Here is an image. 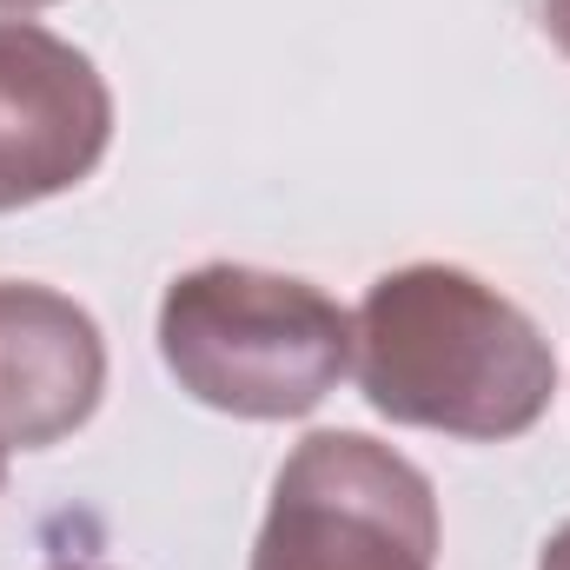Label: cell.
<instances>
[{
	"label": "cell",
	"instance_id": "1",
	"mask_svg": "<svg viewBox=\"0 0 570 570\" xmlns=\"http://www.w3.org/2000/svg\"><path fill=\"white\" fill-rule=\"evenodd\" d=\"M352 372L379 419L471 444L524 438L551 412V338L464 266H399L352 312Z\"/></svg>",
	"mask_w": 570,
	"mask_h": 570
},
{
	"label": "cell",
	"instance_id": "2",
	"mask_svg": "<svg viewBox=\"0 0 570 570\" xmlns=\"http://www.w3.org/2000/svg\"><path fill=\"white\" fill-rule=\"evenodd\" d=\"M159 358L206 412L279 425L352 372V312L292 273L193 266L159 298Z\"/></svg>",
	"mask_w": 570,
	"mask_h": 570
},
{
	"label": "cell",
	"instance_id": "3",
	"mask_svg": "<svg viewBox=\"0 0 570 570\" xmlns=\"http://www.w3.org/2000/svg\"><path fill=\"white\" fill-rule=\"evenodd\" d=\"M438 491L365 431H312L273 478L253 570H438Z\"/></svg>",
	"mask_w": 570,
	"mask_h": 570
},
{
	"label": "cell",
	"instance_id": "4",
	"mask_svg": "<svg viewBox=\"0 0 570 570\" xmlns=\"http://www.w3.org/2000/svg\"><path fill=\"white\" fill-rule=\"evenodd\" d=\"M107 146L114 94L100 67L33 20H0V213L73 193Z\"/></svg>",
	"mask_w": 570,
	"mask_h": 570
},
{
	"label": "cell",
	"instance_id": "5",
	"mask_svg": "<svg viewBox=\"0 0 570 570\" xmlns=\"http://www.w3.org/2000/svg\"><path fill=\"white\" fill-rule=\"evenodd\" d=\"M107 392V338L87 305L33 279H0V444L47 451Z\"/></svg>",
	"mask_w": 570,
	"mask_h": 570
},
{
	"label": "cell",
	"instance_id": "6",
	"mask_svg": "<svg viewBox=\"0 0 570 570\" xmlns=\"http://www.w3.org/2000/svg\"><path fill=\"white\" fill-rule=\"evenodd\" d=\"M544 33H551V47L570 60V0H544Z\"/></svg>",
	"mask_w": 570,
	"mask_h": 570
},
{
	"label": "cell",
	"instance_id": "7",
	"mask_svg": "<svg viewBox=\"0 0 570 570\" xmlns=\"http://www.w3.org/2000/svg\"><path fill=\"white\" fill-rule=\"evenodd\" d=\"M538 570H570V524H558V531L544 538V551H538Z\"/></svg>",
	"mask_w": 570,
	"mask_h": 570
},
{
	"label": "cell",
	"instance_id": "8",
	"mask_svg": "<svg viewBox=\"0 0 570 570\" xmlns=\"http://www.w3.org/2000/svg\"><path fill=\"white\" fill-rule=\"evenodd\" d=\"M7 13H33V7H53V0H0Z\"/></svg>",
	"mask_w": 570,
	"mask_h": 570
},
{
	"label": "cell",
	"instance_id": "9",
	"mask_svg": "<svg viewBox=\"0 0 570 570\" xmlns=\"http://www.w3.org/2000/svg\"><path fill=\"white\" fill-rule=\"evenodd\" d=\"M0 484H7V444H0Z\"/></svg>",
	"mask_w": 570,
	"mask_h": 570
},
{
	"label": "cell",
	"instance_id": "10",
	"mask_svg": "<svg viewBox=\"0 0 570 570\" xmlns=\"http://www.w3.org/2000/svg\"><path fill=\"white\" fill-rule=\"evenodd\" d=\"M60 570H100V564H60Z\"/></svg>",
	"mask_w": 570,
	"mask_h": 570
}]
</instances>
